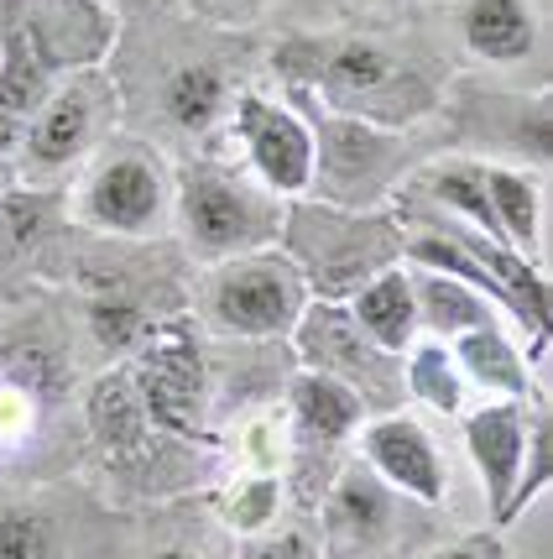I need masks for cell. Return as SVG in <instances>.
Listing matches in <instances>:
<instances>
[{
  "mask_svg": "<svg viewBox=\"0 0 553 559\" xmlns=\"http://www.w3.org/2000/svg\"><path fill=\"white\" fill-rule=\"evenodd\" d=\"M131 382H136V397H142L152 424H163L172 435L199 429V418H204V361H199V345L183 324H168V330L152 335Z\"/></svg>",
  "mask_w": 553,
  "mask_h": 559,
  "instance_id": "obj_1",
  "label": "cell"
},
{
  "mask_svg": "<svg viewBox=\"0 0 553 559\" xmlns=\"http://www.w3.org/2000/svg\"><path fill=\"white\" fill-rule=\"evenodd\" d=\"M298 304H303V283L277 257H256V262L225 267L215 293H209L219 330H230V335H277V330H288L298 319Z\"/></svg>",
  "mask_w": 553,
  "mask_h": 559,
  "instance_id": "obj_2",
  "label": "cell"
},
{
  "mask_svg": "<svg viewBox=\"0 0 553 559\" xmlns=\"http://www.w3.org/2000/svg\"><path fill=\"white\" fill-rule=\"evenodd\" d=\"M183 230L204 262H219V257H236L262 236V210L241 183L204 168L183 183Z\"/></svg>",
  "mask_w": 553,
  "mask_h": 559,
  "instance_id": "obj_3",
  "label": "cell"
},
{
  "mask_svg": "<svg viewBox=\"0 0 553 559\" xmlns=\"http://www.w3.org/2000/svg\"><path fill=\"white\" fill-rule=\"evenodd\" d=\"M236 131H241L251 168L262 173L277 194H303L313 178V136L309 126H298V116L266 105V99L245 95L236 105Z\"/></svg>",
  "mask_w": 553,
  "mask_h": 559,
  "instance_id": "obj_4",
  "label": "cell"
},
{
  "mask_svg": "<svg viewBox=\"0 0 553 559\" xmlns=\"http://www.w3.org/2000/svg\"><path fill=\"white\" fill-rule=\"evenodd\" d=\"M361 450H365V465L382 476L386 487H397L402 497L423 502V508H438L444 502V461L433 450V439L412 424V418H376L361 429Z\"/></svg>",
  "mask_w": 553,
  "mask_h": 559,
  "instance_id": "obj_5",
  "label": "cell"
},
{
  "mask_svg": "<svg viewBox=\"0 0 553 559\" xmlns=\"http://www.w3.org/2000/svg\"><path fill=\"white\" fill-rule=\"evenodd\" d=\"M79 210L99 230H121V236H146L163 219V178L142 157H116L99 163L79 194Z\"/></svg>",
  "mask_w": 553,
  "mask_h": 559,
  "instance_id": "obj_6",
  "label": "cell"
},
{
  "mask_svg": "<svg viewBox=\"0 0 553 559\" xmlns=\"http://www.w3.org/2000/svg\"><path fill=\"white\" fill-rule=\"evenodd\" d=\"M392 523H397V508H392V491L386 481L371 471V465H356L345 471L324 502V534H329V549L335 555H365V549H382L392 538Z\"/></svg>",
  "mask_w": 553,
  "mask_h": 559,
  "instance_id": "obj_7",
  "label": "cell"
},
{
  "mask_svg": "<svg viewBox=\"0 0 553 559\" xmlns=\"http://www.w3.org/2000/svg\"><path fill=\"white\" fill-rule=\"evenodd\" d=\"M465 444H470V461L481 465L491 508L506 523L512 491H517V476H522V461H528V418L512 403H491V408L465 418Z\"/></svg>",
  "mask_w": 553,
  "mask_h": 559,
  "instance_id": "obj_8",
  "label": "cell"
},
{
  "mask_svg": "<svg viewBox=\"0 0 553 559\" xmlns=\"http://www.w3.org/2000/svg\"><path fill=\"white\" fill-rule=\"evenodd\" d=\"M95 131V95L84 84H69L37 105V116L26 121L22 152H26V168L52 173V168H69L73 157L84 152Z\"/></svg>",
  "mask_w": 553,
  "mask_h": 559,
  "instance_id": "obj_9",
  "label": "cell"
},
{
  "mask_svg": "<svg viewBox=\"0 0 553 559\" xmlns=\"http://www.w3.org/2000/svg\"><path fill=\"white\" fill-rule=\"evenodd\" d=\"M397 84H418L412 73H402L382 48L371 43H350V48H335L324 58V95L335 105H350V110H365L386 121V105L382 99L397 95Z\"/></svg>",
  "mask_w": 553,
  "mask_h": 559,
  "instance_id": "obj_10",
  "label": "cell"
},
{
  "mask_svg": "<svg viewBox=\"0 0 553 559\" xmlns=\"http://www.w3.org/2000/svg\"><path fill=\"white\" fill-rule=\"evenodd\" d=\"M288 403H292L298 429L309 439H318V444H335V439L356 435L365 418L361 392L350 388V382H339V377H329V371H303V377L292 382Z\"/></svg>",
  "mask_w": 553,
  "mask_h": 559,
  "instance_id": "obj_11",
  "label": "cell"
},
{
  "mask_svg": "<svg viewBox=\"0 0 553 559\" xmlns=\"http://www.w3.org/2000/svg\"><path fill=\"white\" fill-rule=\"evenodd\" d=\"M22 32L32 37V48L43 52V63H63V58H89L99 48V16L89 0H37L26 11Z\"/></svg>",
  "mask_w": 553,
  "mask_h": 559,
  "instance_id": "obj_12",
  "label": "cell"
},
{
  "mask_svg": "<svg viewBox=\"0 0 553 559\" xmlns=\"http://www.w3.org/2000/svg\"><path fill=\"white\" fill-rule=\"evenodd\" d=\"M459 32H465L470 52H481L491 63H517L538 43L532 11L522 0H470L459 16Z\"/></svg>",
  "mask_w": 553,
  "mask_h": 559,
  "instance_id": "obj_13",
  "label": "cell"
},
{
  "mask_svg": "<svg viewBox=\"0 0 553 559\" xmlns=\"http://www.w3.org/2000/svg\"><path fill=\"white\" fill-rule=\"evenodd\" d=\"M356 330L376 350H402L418 330V298L402 272H382L356 293Z\"/></svg>",
  "mask_w": 553,
  "mask_h": 559,
  "instance_id": "obj_14",
  "label": "cell"
},
{
  "mask_svg": "<svg viewBox=\"0 0 553 559\" xmlns=\"http://www.w3.org/2000/svg\"><path fill=\"white\" fill-rule=\"evenodd\" d=\"M84 414H89V429H95V439L105 450H131V444H142L146 424H152L142 408V397H136V382H131L125 371L99 377L95 388H89Z\"/></svg>",
  "mask_w": 553,
  "mask_h": 559,
  "instance_id": "obj_15",
  "label": "cell"
},
{
  "mask_svg": "<svg viewBox=\"0 0 553 559\" xmlns=\"http://www.w3.org/2000/svg\"><path fill=\"white\" fill-rule=\"evenodd\" d=\"M455 361L481 382V388H496V392H512L522 397L528 392V371H522V356L506 345V335L496 324H470L459 330V345H455Z\"/></svg>",
  "mask_w": 553,
  "mask_h": 559,
  "instance_id": "obj_16",
  "label": "cell"
},
{
  "mask_svg": "<svg viewBox=\"0 0 553 559\" xmlns=\"http://www.w3.org/2000/svg\"><path fill=\"white\" fill-rule=\"evenodd\" d=\"M485 199H491V215L502 225V241L528 257L538 246V189H532L522 173H506V168H481Z\"/></svg>",
  "mask_w": 553,
  "mask_h": 559,
  "instance_id": "obj_17",
  "label": "cell"
},
{
  "mask_svg": "<svg viewBox=\"0 0 553 559\" xmlns=\"http://www.w3.org/2000/svg\"><path fill=\"white\" fill-rule=\"evenodd\" d=\"M225 99H230L225 79H219L215 69H204V63H193V69H178L168 79L163 105H168V116L183 126V131H209V126L225 116Z\"/></svg>",
  "mask_w": 553,
  "mask_h": 559,
  "instance_id": "obj_18",
  "label": "cell"
},
{
  "mask_svg": "<svg viewBox=\"0 0 553 559\" xmlns=\"http://www.w3.org/2000/svg\"><path fill=\"white\" fill-rule=\"evenodd\" d=\"M63 528L43 502H0V559H58Z\"/></svg>",
  "mask_w": 553,
  "mask_h": 559,
  "instance_id": "obj_19",
  "label": "cell"
},
{
  "mask_svg": "<svg viewBox=\"0 0 553 559\" xmlns=\"http://www.w3.org/2000/svg\"><path fill=\"white\" fill-rule=\"evenodd\" d=\"M303 350H309V361H318V371H329V377L361 371V366L371 361L361 330L345 314H335V309H313V314L303 319Z\"/></svg>",
  "mask_w": 553,
  "mask_h": 559,
  "instance_id": "obj_20",
  "label": "cell"
},
{
  "mask_svg": "<svg viewBox=\"0 0 553 559\" xmlns=\"http://www.w3.org/2000/svg\"><path fill=\"white\" fill-rule=\"evenodd\" d=\"M412 298H418V319L429 324L433 335H459V330H470V324H491V314H485V298L470 288H459L455 277H423L418 288H412Z\"/></svg>",
  "mask_w": 553,
  "mask_h": 559,
  "instance_id": "obj_21",
  "label": "cell"
},
{
  "mask_svg": "<svg viewBox=\"0 0 553 559\" xmlns=\"http://www.w3.org/2000/svg\"><path fill=\"white\" fill-rule=\"evenodd\" d=\"M408 382L412 392L438 408V414H459V397H465V377H459V361L444 350V345H418L412 350V366H408Z\"/></svg>",
  "mask_w": 553,
  "mask_h": 559,
  "instance_id": "obj_22",
  "label": "cell"
},
{
  "mask_svg": "<svg viewBox=\"0 0 553 559\" xmlns=\"http://www.w3.org/2000/svg\"><path fill=\"white\" fill-rule=\"evenodd\" d=\"M433 194L444 199L449 210H459L465 219H476L485 236L496 246L502 241V225H496V215H491V199H485V183H481V168H470V163H455V168H444L438 178H433Z\"/></svg>",
  "mask_w": 553,
  "mask_h": 559,
  "instance_id": "obj_23",
  "label": "cell"
},
{
  "mask_svg": "<svg viewBox=\"0 0 553 559\" xmlns=\"http://www.w3.org/2000/svg\"><path fill=\"white\" fill-rule=\"evenodd\" d=\"M277 508H282V487H277V476H251V481L225 502V523H230L236 534H262V528H272Z\"/></svg>",
  "mask_w": 553,
  "mask_h": 559,
  "instance_id": "obj_24",
  "label": "cell"
},
{
  "mask_svg": "<svg viewBox=\"0 0 553 559\" xmlns=\"http://www.w3.org/2000/svg\"><path fill=\"white\" fill-rule=\"evenodd\" d=\"M89 330H95V341L105 350H121L142 330V314H136V304H121V298H95L89 304Z\"/></svg>",
  "mask_w": 553,
  "mask_h": 559,
  "instance_id": "obj_25",
  "label": "cell"
},
{
  "mask_svg": "<svg viewBox=\"0 0 553 559\" xmlns=\"http://www.w3.org/2000/svg\"><path fill=\"white\" fill-rule=\"evenodd\" d=\"M241 559H318L309 534H298V528H282V534H245L241 544Z\"/></svg>",
  "mask_w": 553,
  "mask_h": 559,
  "instance_id": "obj_26",
  "label": "cell"
},
{
  "mask_svg": "<svg viewBox=\"0 0 553 559\" xmlns=\"http://www.w3.org/2000/svg\"><path fill=\"white\" fill-rule=\"evenodd\" d=\"M251 461L262 465H277V435H272V424H266V418H256V424H251Z\"/></svg>",
  "mask_w": 553,
  "mask_h": 559,
  "instance_id": "obj_27",
  "label": "cell"
},
{
  "mask_svg": "<svg viewBox=\"0 0 553 559\" xmlns=\"http://www.w3.org/2000/svg\"><path fill=\"white\" fill-rule=\"evenodd\" d=\"M433 559H496V549H491V538H465L455 549H438Z\"/></svg>",
  "mask_w": 553,
  "mask_h": 559,
  "instance_id": "obj_28",
  "label": "cell"
},
{
  "mask_svg": "<svg viewBox=\"0 0 553 559\" xmlns=\"http://www.w3.org/2000/svg\"><path fill=\"white\" fill-rule=\"evenodd\" d=\"M209 11H225V16H236V11H256L262 0H204Z\"/></svg>",
  "mask_w": 553,
  "mask_h": 559,
  "instance_id": "obj_29",
  "label": "cell"
},
{
  "mask_svg": "<svg viewBox=\"0 0 553 559\" xmlns=\"http://www.w3.org/2000/svg\"><path fill=\"white\" fill-rule=\"evenodd\" d=\"M152 559H193L189 549H163V555H152Z\"/></svg>",
  "mask_w": 553,
  "mask_h": 559,
  "instance_id": "obj_30",
  "label": "cell"
}]
</instances>
